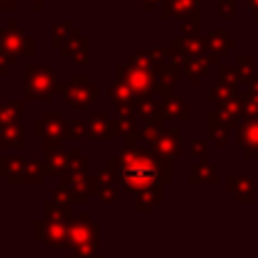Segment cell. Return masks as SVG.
Returning <instances> with one entry per match:
<instances>
[{"mask_svg": "<svg viewBox=\"0 0 258 258\" xmlns=\"http://www.w3.org/2000/svg\"><path fill=\"white\" fill-rule=\"evenodd\" d=\"M123 181L127 191H141L149 185L171 183V159H163L143 147L127 145L119 151V157L107 161Z\"/></svg>", "mask_w": 258, "mask_h": 258, "instance_id": "1", "label": "cell"}, {"mask_svg": "<svg viewBox=\"0 0 258 258\" xmlns=\"http://www.w3.org/2000/svg\"><path fill=\"white\" fill-rule=\"evenodd\" d=\"M97 222L87 214L69 216L67 222V238L64 246L71 250L73 256H95L97 254Z\"/></svg>", "mask_w": 258, "mask_h": 258, "instance_id": "2", "label": "cell"}, {"mask_svg": "<svg viewBox=\"0 0 258 258\" xmlns=\"http://www.w3.org/2000/svg\"><path fill=\"white\" fill-rule=\"evenodd\" d=\"M67 222H69V210L48 202L44 204V220L34 224V238L44 242L50 250L62 248L67 238Z\"/></svg>", "mask_w": 258, "mask_h": 258, "instance_id": "3", "label": "cell"}, {"mask_svg": "<svg viewBox=\"0 0 258 258\" xmlns=\"http://www.w3.org/2000/svg\"><path fill=\"white\" fill-rule=\"evenodd\" d=\"M58 89V75L48 67H26V99L50 103Z\"/></svg>", "mask_w": 258, "mask_h": 258, "instance_id": "4", "label": "cell"}, {"mask_svg": "<svg viewBox=\"0 0 258 258\" xmlns=\"http://www.w3.org/2000/svg\"><path fill=\"white\" fill-rule=\"evenodd\" d=\"M99 93V85L91 83L87 75H75L71 79V85L62 89V101H67L75 109H87L95 103Z\"/></svg>", "mask_w": 258, "mask_h": 258, "instance_id": "5", "label": "cell"}, {"mask_svg": "<svg viewBox=\"0 0 258 258\" xmlns=\"http://www.w3.org/2000/svg\"><path fill=\"white\" fill-rule=\"evenodd\" d=\"M119 81H123L135 97L147 95L155 89V79H157V71H147V69H137L133 64H123L117 69Z\"/></svg>", "mask_w": 258, "mask_h": 258, "instance_id": "6", "label": "cell"}, {"mask_svg": "<svg viewBox=\"0 0 258 258\" xmlns=\"http://www.w3.org/2000/svg\"><path fill=\"white\" fill-rule=\"evenodd\" d=\"M34 137H42L44 143H60L67 137V121L58 111H46L42 119L34 121Z\"/></svg>", "mask_w": 258, "mask_h": 258, "instance_id": "7", "label": "cell"}, {"mask_svg": "<svg viewBox=\"0 0 258 258\" xmlns=\"http://www.w3.org/2000/svg\"><path fill=\"white\" fill-rule=\"evenodd\" d=\"M0 46L8 50L10 54H32L34 52V40L26 36L22 30L16 28L14 20H8L6 28H0Z\"/></svg>", "mask_w": 258, "mask_h": 258, "instance_id": "8", "label": "cell"}, {"mask_svg": "<svg viewBox=\"0 0 258 258\" xmlns=\"http://www.w3.org/2000/svg\"><path fill=\"white\" fill-rule=\"evenodd\" d=\"M62 183L69 187V191L77 204H85V202H89L91 194H97L99 177H91V175H87V171H73L71 175H67L62 179Z\"/></svg>", "mask_w": 258, "mask_h": 258, "instance_id": "9", "label": "cell"}, {"mask_svg": "<svg viewBox=\"0 0 258 258\" xmlns=\"http://www.w3.org/2000/svg\"><path fill=\"white\" fill-rule=\"evenodd\" d=\"M151 151L157 153L163 159H173L181 151V133L177 129L171 131H161L159 137L151 143Z\"/></svg>", "mask_w": 258, "mask_h": 258, "instance_id": "10", "label": "cell"}, {"mask_svg": "<svg viewBox=\"0 0 258 258\" xmlns=\"http://www.w3.org/2000/svg\"><path fill=\"white\" fill-rule=\"evenodd\" d=\"M44 167L46 175L71 169V153H67L60 143H44Z\"/></svg>", "mask_w": 258, "mask_h": 258, "instance_id": "11", "label": "cell"}, {"mask_svg": "<svg viewBox=\"0 0 258 258\" xmlns=\"http://www.w3.org/2000/svg\"><path fill=\"white\" fill-rule=\"evenodd\" d=\"M238 147L248 155H258V117L244 119V123L238 127Z\"/></svg>", "mask_w": 258, "mask_h": 258, "instance_id": "12", "label": "cell"}, {"mask_svg": "<svg viewBox=\"0 0 258 258\" xmlns=\"http://www.w3.org/2000/svg\"><path fill=\"white\" fill-rule=\"evenodd\" d=\"M85 131H87L89 137H95V139H103V137L113 139L117 135L115 123L109 121V117L105 113H99V111L89 115V121L85 123Z\"/></svg>", "mask_w": 258, "mask_h": 258, "instance_id": "13", "label": "cell"}, {"mask_svg": "<svg viewBox=\"0 0 258 258\" xmlns=\"http://www.w3.org/2000/svg\"><path fill=\"white\" fill-rule=\"evenodd\" d=\"M0 175L6 177L8 183L12 185H20V183H28V175H26V159L22 157H0Z\"/></svg>", "mask_w": 258, "mask_h": 258, "instance_id": "14", "label": "cell"}, {"mask_svg": "<svg viewBox=\"0 0 258 258\" xmlns=\"http://www.w3.org/2000/svg\"><path fill=\"white\" fill-rule=\"evenodd\" d=\"M62 54L73 56V60H77L79 64H87V60H89V40L83 38L79 34V30L71 28V32L67 36V42H64V48H62Z\"/></svg>", "mask_w": 258, "mask_h": 258, "instance_id": "15", "label": "cell"}, {"mask_svg": "<svg viewBox=\"0 0 258 258\" xmlns=\"http://www.w3.org/2000/svg\"><path fill=\"white\" fill-rule=\"evenodd\" d=\"M200 10L198 0H163V18H196Z\"/></svg>", "mask_w": 258, "mask_h": 258, "instance_id": "16", "label": "cell"}, {"mask_svg": "<svg viewBox=\"0 0 258 258\" xmlns=\"http://www.w3.org/2000/svg\"><path fill=\"white\" fill-rule=\"evenodd\" d=\"M228 191L236 198L240 204L254 202V181L248 175H230L228 177Z\"/></svg>", "mask_w": 258, "mask_h": 258, "instance_id": "17", "label": "cell"}, {"mask_svg": "<svg viewBox=\"0 0 258 258\" xmlns=\"http://www.w3.org/2000/svg\"><path fill=\"white\" fill-rule=\"evenodd\" d=\"M161 117L163 119H175V121H185L189 119V103L175 95H167L161 101Z\"/></svg>", "mask_w": 258, "mask_h": 258, "instance_id": "18", "label": "cell"}, {"mask_svg": "<svg viewBox=\"0 0 258 258\" xmlns=\"http://www.w3.org/2000/svg\"><path fill=\"white\" fill-rule=\"evenodd\" d=\"M173 48H177L185 58H189V56H202V54H206V50L210 46H208V40L200 38L198 34H189V36L175 38L173 40Z\"/></svg>", "mask_w": 258, "mask_h": 258, "instance_id": "19", "label": "cell"}, {"mask_svg": "<svg viewBox=\"0 0 258 258\" xmlns=\"http://www.w3.org/2000/svg\"><path fill=\"white\" fill-rule=\"evenodd\" d=\"M24 145H26V129L20 121L0 127V147H24Z\"/></svg>", "mask_w": 258, "mask_h": 258, "instance_id": "20", "label": "cell"}, {"mask_svg": "<svg viewBox=\"0 0 258 258\" xmlns=\"http://www.w3.org/2000/svg\"><path fill=\"white\" fill-rule=\"evenodd\" d=\"M189 183H191V185H200V183L214 185V183H218V173H216L214 165L210 163L208 155L200 157V161L194 165V169H191V177H189Z\"/></svg>", "mask_w": 258, "mask_h": 258, "instance_id": "21", "label": "cell"}, {"mask_svg": "<svg viewBox=\"0 0 258 258\" xmlns=\"http://www.w3.org/2000/svg\"><path fill=\"white\" fill-rule=\"evenodd\" d=\"M218 60V56H189L183 60V73L191 83H198V79Z\"/></svg>", "mask_w": 258, "mask_h": 258, "instance_id": "22", "label": "cell"}, {"mask_svg": "<svg viewBox=\"0 0 258 258\" xmlns=\"http://www.w3.org/2000/svg\"><path fill=\"white\" fill-rule=\"evenodd\" d=\"M133 109H135V115H139L141 119L149 121V119H163L161 117V103L155 101L153 97L147 95H141L139 99L133 101Z\"/></svg>", "mask_w": 258, "mask_h": 258, "instance_id": "23", "label": "cell"}, {"mask_svg": "<svg viewBox=\"0 0 258 258\" xmlns=\"http://www.w3.org/2000/svg\"><path fill=\"white\" fill-rule=\"evenodd\" d=\"M161 200H163V196H161V183L149 185V187L137 191L135 210H137V212H151V210L155 208V204H159Z\"/></svg>", "mask_w": 258, "mask_h": 258, "instance_id": "24", "label": "cell"}, {"mask_svg": "<svg viewBox=\"0 0 258 258\" xmlns=\"http://www.w3.org/2000/svg\"><path fill=\"white\" fill-rule=\"evenodd\" d=\"M230 123L224 119V115L220 111H212L210 113V137L214 141H218L220 147H226L228 143V131H230Z\"/></svg>", "mask_w": 258, "mask_h": 258, "instance_id": "25", "label": "cell"}, {"mask_svg": "<svg viewBox=\"0 0 258 258\" xmlns=\"http://www.w3.org/2000/svg\"><path fill=\"white\" fill-rule=\"evenodd\" d=\"M236 44V38H232L230 34H228V30H212L210 34H208V46L214 50V52H218L220 56H224L226 52H228V48L230 46H234Z\"/></svg>", "mask_w": 258, "mask_h": 258, "instance_id": "26", "label": "cell"}, {"mask_svg": "<svg viewBox=\"0 0 258 258\" xmlns=\"http://www.w3.org/2000/svg\"><path fill=\"white\" fill-rule=\"evenodd\" d=\"M234 95H236V87H232V85H226V83L218 81L216 85H212L208 99H210V103H218V107H224V105H226Z\"/></svg>", "mask_w": 258, "mask_h": 258, "instance_id": "27", "label": "cell"}, {"mask_svg": "<svg viewBox=\"0 0 258 258\" xmlns=\"http://www.w3.org/2000/svg\"><path fill=\"white\" fill-rule=\"evenodd\" d=\"M109 99L113 103H117V105H127V103L135 101V95H133V91L123 81H117L115 85L109 87Z\"/></svg>", "mask_w": 258, "mask_h": 258, "instance_id": "28", "label": "cell"}, {"mask_svg": "<svg viewBox=\"0 0 258 258\" xmlns=\"http://www.w3.org/2000/svg\"><path fill=\"white\" fill-rule=\"evenodd\" d=\"M24 113V103H8V105H0V127L8 125V123H16L22 119Z\"/></svg>", "mask_w": 258, "mask_h": 258, "instance_id": "29", "label": "cell"}, {"mask_svg": "<svg viewBox=\"0 0 258 258\" xmlns=\"http://www.w3.org/2000/svg\"><path fill=\"white\" fill-rule=\"evenodd\" d=\"M236 62H238V64H236L238 79L250 83V81L254 79V58L248 56V54H240V56L236 58Z\"/></svg>", "mask_w": 258, "mask_h": 258, "instance_id": "30", "label": "cell"}, {"mask_svg": "<svg viewBox=\"0 0 258 258\" xmlns=\"http://www.w3.org/2000/svg\"><path fill=\"white\" fill-rule=\"evenodd\" d=\"M97 194H99V200L103 204H113L117 200V189L113 187L111 181H105L103 177H99V183H97Z\"/></svg>", "mask_w": 258, "mask_h": 258, "instance_id": "31", "label": "cell"}, {"mask_svg": "<svg viewBox=\"0 0 258 258\" xmlns=\"http://www.w3.org/2000/svg\"><path fill=\"white\" fill-rule=\"evenodd\" d=\"M161 133V119H149L145 121V127L141 129V137L145 139V143H153Z\"/></svg>", "mask_w": 258, "mask_h": 258, "instance_id": "32", "label": "cell"}, {"mask_svg": "<svg viewBox=\"0 0 258 258\" xmlns=\"http://www.w3.org/2000/svg\"><path fill=\"white\" fill-rule=\"evenodd\" d=\"M52 202L54 204H58V206H62V208H71L73 206V196H71V191H69V187L62 183L60 187H54V191H52Z\"/></svg>", "mask_w": 258, "mask_h": 258, "instance_id": "33", "label": "cell"}, {"mask_svg": "<svg viewBox=\"0 0 258 258\" xmlns=\"http://www.w3.org/2000/svg\"><path fill=\"white\" fill-rule=\"evenodd\" d=\"M218 14L222 18H236V0H220L218 2Z\"/></svg>", "mask_w": 258, "mask_h": 258, "instance_id": "34", "label": "cell"}, {"mask_svg": "<svg viewBox=\"0 0 258 258\" xmlns=\"http://www.w3.org/2000/svg\"><path fill=\"white\" fill-rule=\"evenodd\" d=\"M52 30H54V46H60L62 44V40H64V36H69V32H71V22L69 20H64V22H58V24H54L52 26Z\"/></svg>", "mask_w": 258, "mask_h": 258, "instance_id": "35", "label": "cell"}, {"mask_svg": "<svg viewBox=\"0 0 258 258\" xmlns=\"http://www.w3.org/2000/svg\"><path fill=\"white\" fill-rule=\"evenodd\" d=\"M218 75H220V81H222V83L236 87L238 73H234V69H228V67H218Z\"/></svg>", "mask_w": 258, "mask_h": 258, "instance_id": "36", "label": "cell"}, {"mask_svg": "<svg viewBox=\"0 0 258 258\" xmlns=\"http://www.w3.org/2000/svg\"><path fill=\"white\" fill-rule=\"evenodd\" d=\"M83 135H87L85 123H81V121H71V123H67V137H83Z\"/></svg>", "mask_w": 258, "mask_h": 258, "instance_id": "37", "label": "cell"}, {"mask_svg": "<svg viewBox=\"0 0 258 258\" xmlns=\"http://www.w3.org/2000/svg\"><path fill=\"white\" fill-rule=\"evenodd\" d=\"M12 64H14V54H10L8 50H4L0 46V75H4L8 71V67H12Z\"/></svg>", "mask_w": 258, "mask_h": 258, "instance_id": "38", "label": "cell"}, {"mask_svg": "<svg viewBox=\"0 0 258 258\" xmlns=\"http://www.w3.org/2000/svg\"><path fill=\"white\" fill-rule=\"evenodd\" d=\"M206 149H208V143L206 141H191L189 143V153L194 157H198V159L206 155Z\"/></svg>", "mask_w": 258, "mask_h": 258, "instance_id": "39", "label": "cell"}, {"mask_svg": "<svg viewBox=\"0 0 258 258\" xmlns=\"http://www.w3.org/2000/svg\"><path fill=\"white\" fill-rule=\"evenodd\" d=\"M183 32H187V34H196L198 32V18H185V22H183Z\"/></svg>", "mask_w": 258, "mask_h": 258, "instance_id": "40", "label": "cell"}, {"mask_svg": "<svg viewBox=\"0 0 258 258\" xmlns=\"http://www.w3.org/2000/svg\"><path fill=\"white\" fill-rule=\"evenodd\" d=\"M248 95L258 101V79H252V81L248 83Z\"/></svg>", "mask_w": 258, "mask_h": 258, "instance_id": "41", "label": "cell"}, {"mask_svg": "<svg viewBox=\"0 0 258 258\" xmlns=\"http://www.w3.org/2000/svg\"><path fill=\"white\" fill-rule=\"evenodd\" d=\"M18 0H0V10H14Z\"/></svg>", "mask_w": 258, "mask_h": 258, "instance_id": "42", "label": "cell"}, {"mask_svg": "<svg viewBox=\"0 0 258 258\" xmlns=\"http://www.w3.org/2000/svg\"><path fill=\"white\" fill-rule=\"evenodd\" d=\"M246 4H248L252 10H254V16L258 18V0H246Z\"/></svg>", "mask_w": 258, "mask_h": 258, "instance_id": "43", "label": "cell"}, {"mask_svg": "<svg viewBox=\"0 0 258 258\" xmlns=\"http://www.w3.org/2000/svg\"><path fill=\"white\" fill-rule=\"evenodd\" d=\"M46 2H50V0H32V6H34L36 10H40V8H44Z\"/></svg>", "mask_w": 258, "mask_h": 258, "instance_id": "44", "label": "cell"}, {"mask_svg": "<svg viewBox=\"0 0 258 258\" xmlns=\"http://www.w3.org/2000/svg\"><path fill=\"white\" fill-rule=\"evenodd\" d=\"M141 2H143L145 10H151V8H153V2H155V0H141Z\"/></svg>", "mask_w": 258, "mask_h": 258, "instance_id": "45", "label": "cell"}]
</instances>
